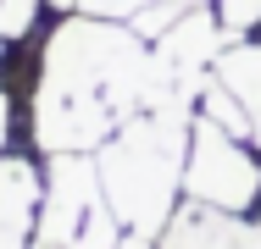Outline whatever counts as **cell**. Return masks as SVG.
Listing matches in <instances>:
<instances>
[{"label": "cell", "instance_id": "obj_12", "mask_svg": "<svg viewBox=\"0 0 261 249\" xmlns=\"http://www.w3.org/2000/svg\"><path fill=\"white\" fill-rule=\"evenodd\" d=\"M6 116H11V111H6V95H0V144H6Z\"/></svg>", "mask_w": 261, "mask_h": 249}, {"label": "cell", "instance_id": "obj_3", "mask_svg": "<svg viewBox=\"0 0 261 249\" xmlns=\"http://www.w3.org/2000/svg\"><path fill=\"white\" fill-rule=\"evenodd\" d=\"M34 238H39V249H117L122 244V222L111 216L106 189H100V161L50 155Z\"/></svg>", "mask_w": 261, "mask_h": 249}, {"label": "cell", "instance_id": "obj_2", "mask_svg": "<svg viewBox=\"0 0 261 249\" xmlns=\"http://www.w3.org/2000/svg\"><path fill=\"white\" fill-rule=\"evenodd\" d=\"M189 128H195L189 116L139 111L100 144V189L122 233H145V238L167 233L189 161Z\"/></svg>", "mask_w": 261, "mask_h": 249}, {"label": "cell", "instance_id": "obj_1", "mask_svg": "<svg viewBox=\"0 0 261 249\" xmlns=\"http://www.w3.org/2000/svg\"><path fill=\"white\" fill-rule=\"evenodd\" d=\"M150 95V50L134 22L67 17L45 39L34 78V144L45 155H89Z\"/></svg>", "mask_w": 261, "mask_h": 249}, {"label": "cell", "instance_id": "obj_4", "mask_svg": "<svg viewBox=\"0 0 261 249\" xmlns=\"http://www.w3.org/2000/svg\"><path fill=\"white\" fill-rule=\"evenodd\" d=\"M184 189H189V199H200L211 210L239 216V210H250L261 199V161L245 149V139H233L228 128L195 116L189 161H184Z\"/></svg>", "mask_w": 261, "mask_h": 249}, {"label": "cell", "instance_id": "obj_10", "mask_svg": "<svg viewBox=\"0 0 261 249\" xmlns=\"http://www.w3.org/2000/svg\"><path fill=\"white\" fill-rule=\"evenodd\" d=\"M261 22V0H222V28L228 34H250Z\"/></svg>", "mask_w": 261, "mask_h": 249}, {"label": "cell", "instance_id": "obj_8", "mask_svg": "<svg viewBox=\"0 0 261 249\" xmlns=\"http://www.w3.org/2000/svg\"><path fill=\"white\" fill-rule=\"evenodd\" d=\"M89 17H111V22H134L145 6H156V0H78ZM172 6H200V0H172Z\"/></svg>", "mask_w": 261, "mask_h": 249}, {"label": "cell", "instance_id": "obj_5", "mask_svg": "<svg viewBox=\"0 0 261 249\" xmlns=\"http://www.w3.org/2000/svg\"><path fill=\"white\" fill-rule=\"evenodd\" d=\"M39 233V172L22 155H0V249H28Z\"/></svg>", "mask_w": 261, "mask_h": 249}, {"label": "cell", "instance_id": "obj_9", "mask_svg": "<svg viewBox=\"0 0 261 249\" xmlns=\"http://www.w3.org/2000/svg\"><path fill=\"white\" fill-rule=\"evenodd\" d=\"M39 17V0H0V39H22Z\"/></svg>", "mask_w": 261, "mask_h": 249}, {"label": "cell", "instance_id": "obj_11", "mask_svg": "<svg viewBox=\"0 0 261 249\" xmlns=\"http://www.w3.org/2000/svg\"><path fill=\"white\" fill-rule=\"evenodd\" d=\"M117 249H150V238H145V233H122V244Z\"/></svg>", "mask_w": 261, "mask_h": 249}, {"label": "cell", "instance_id": "obj_6", "mask_svg": "<svg viewBox=\"0 0 261 249\" xmlns=\"http://www.w3.org/2000/svg\"><path fill=\"white\" fill-rule=\"evenodd\" d=\"M161 249H250V227H239L228 210H211V205H184L172 210Z\"/></svg>", "mask_w": 261, "mask_h": 249}, {"label": "cell", "instance_id": "obj_7", "mask_svg": "<svg viewBox=\"0 0 261 249\" xmlns=\"http://www.w3.org/2000/svg\"><path fill=\"white\" fill-rule=\"evenodd\" d=\"M217 83H228L250 111V139L261 144V45H228L217 55Z\"/></svg>", "mask_w": 261, "mask_h": 249}]
</instances>
